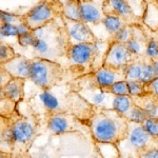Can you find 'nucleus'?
Masks as SVG:
<instances>
[{"label": "nucleus", "mask_w": 158, "mask_h": 158, "mask_svg": "<svg viewBox=\"0 0 158 158\" xmlns=\"http://www.w3.org/2000/svg\"><path fill=\"white\" fill-rule=\"evenodd\" d=\"M38 99L45 112L72 114L86 123L94 109V106L73 88L72 83L61 82L52 89L43 90L38 94Z\"/></svg>", "instance_id": "f257e3e1"}, {"label": "nucleus", "mask_w": 158, "mask_h": 158, "mask_svg": "<svg viewBox=\"0 0 158 158\" xmlns=\"http://www.w3.org/2000/svg\"><path fill=\"white\" fill-rule=\"evenodd\" d=\"M88 124L92 140L97 144L117 147L129 132V120L114 109L94 106Z\"/></svg>", "instance_id": "f03ea898"}, {"label": "nucleus", "mask_w": 158, "mask_h": 158, "mask_svg": "<svg viewBox=\"0 0 158 158\" xmlns=\"http://www.w3.org/2000/svg\"><path fill=\"white\" fill-rule=\"evenodd\" d=\"M35 41L32 49L35 57H42L58 61L65 57L70 48V38L63 23L62 14L48 24L33 31Z\"/></svg>", "instance_id": "7ed1b4c3"}, {"label": "nucleus", "mask_w": 158, "mask_h": 158, "mask_svg": "<svg viewBox=\"0 0 158 158\" xmlns=\"http://www.w3.org/2000/svg\"><path fill=\"white\" fill-rule=\"evenodd\" d=\"M11 129L13 133V157L29 156V152L39 135L40 116L34 110L29 114H21L17 106L11 114Z\"/></svg>", "instance_id": "20e7f679"}, {"label": "nucleus", "mask_w": 158, "mask_h": 158, "mask_svg": "<svg viewBox=\"0 0 158 158\" xmlns=\"http://www.w3.org/2000/svg\"><path fill=\"white\" fill-rule=\"evenodd\" d=\"M109 44V41L98 40L96 42H86L72 44L69 48L65 57L69 61V65L74 72H77L79 76L85 75L93 71L97 70L96 64L98 61L103 63V58L108 48H104ZM101 67L100 63H98Z\"/></svg>", "instance_id": "39448f33"}, {"label": "nucleus", "mask_w": 158, "mask_h": 158, "mask_svg": "<svg viewBox=\"0 0 158 158\" xmlns=\"http://www.w3.org/2000/svg\"><path fill=\"white\" fill-rule=\"evenodd\" d=\"M156 146H158L156 137L148 133L140 122L129 120L128 135L116 148L119 157L140 158L142 153Z\"/></svg>", "instance_id": "423d86ee"}, {"label": "nucleus", "mask_w": 158, "mask_h": 158, "mask_svg": "<svg viewBox=\"0 0 158 158\" xmlns=\"http://www.w3.org/2000/svg\"><path fill=\"white\" fill-rule=\"evenodd\" d=\"M64 73V69L58 61L42 57H34L31 61L30 80L41 91L62 82Z\"/></svg>", "instance_id": "0eeeda50"}, {"label": "nucleus", "mask_w": 158, "mask_h": 158, "mask_svg": "<svg viewBox=\"0 0 158 158\" xmlns=\"http://www.w3.org/2000/svg\"><path fill=\"white\" fill-rule=\"evenodd\" d=\"M44 122L48 131L53 135L77 133L91 137L89 124L72 114L44 112Z\"/></svg>", "instance_id": "6e6552de"}, {"label": "nucleus", "mask_w": 158, "mask_h": 158, "mask_svg": "<svg viewBox=\"0 0 158 158\" xmlns=\"http://www.w3.org/2000/svg\"><path fill=\"white\" fill-rule=\"evenodd\" d=\"M62 6L57 0H41L22 15V18L29 29L34 31L48 24L62 14Z\"/></svg>", "instance_id": "1a4fd4ad"}, {"label": "nucleus", "mask_w": 158, "mask_h": 158, "mask_svg": "<svg viewBox=\"0 0 158 158\" xmlns=\"http://www.w3.org/2000/svg\"><path fill=\"white\" fill-rule=\"evenodd\" d=\"M72 85L92 106H97V108L112 109L113 99L115 95L104 92L100 88L96 86L86 75L79 76L77 80L72 83Z\"/></svg>", "instance_id": "9d476101"}, {"label": "nucleus", "mask_w": 158, "mask_h": 158, "mask_svg": "<svg viewBox=\"0 0 158 158\" xmlns=\"http://www.w3.org/2000/svg\"><path fill=\"white\" fill-rule=\"evenodd\" d=\"M140 56L134 54L128 49L126 43L116 41L109 42L106 55L103 58L102 65L106 68L122 69L127 68L130 63L137 60Z\"/></svg>", "instance_id": "9b49d317"}, {"label": "nucleus", "mask_w": 158, "mask_h": 158, "mask_svg": "<svg viewBox=\"0 0 158 158\" xmlns=\"http://www.w3.org/2000/svg\"><path fill=\"white\" fill-rule=\"evenodd\" d=\"M63 23L67 29L70 43L77 44V43H86V42H96L98 41V38L93 33L89 24L83 20H75L65 17L62 14Z\"/></svg>", "instance_id": "f8f14e48"}, {"label": "nucleus", "mask_w": 158, "mask_h": 158, "mask_svg": "<svg viewBox=\"0 0 158 158\" xmlns=\"http://www.w3.org/2000/svg\"><path fill=\"white\" fill-rule=\"evenodd\" d=\"M104 14H113L120 17L131 25H143L141 16L135 13L128 0H106L103 4Z\"/></svg>", "instance_id": "ddd939ff"}, {"label": "nucleus", "mask_w": 158, "mask_h": 158, "mask_svg": "<svg viewBox=\"0 0 158 158\" xmlns=\"http://www.w3.org/2000/svg\"><path fill=\"white\" fill-rule=\"evenodd\" d=\"M126 72L127 68L113 69L101 65L97 70L93 71V72L89 74H85V75L90 78V80L96 86L102 89L112 85L117 81L126 80Z\"/></svg>", "instance_id": "4468645a"}, {"label": "nucleus", "mask_w": 158, "mask_h": 158, "mask_svg": "<svg viewBox=\"0 0 158 158\" xmlns=\"http://www.w3.org/2000/svg\"><path fill=\"white\" fill-rule=\"evenodd\" d=\"M104 1L106 0H78L83 21L93 25L102 23Z\"/></svg>", "instance_id": "2eb2a0df"}, {"label": "nucleus", "mask_w": 158, "mask_h": 158, "mask_svg": "<svg viewBox=\"0 0 158 158\" xmlns=\"http://www.w3.org/2000/svg\"><path fill=\"white\" fill-rule=\"evenodd\" d=\"M31 61L32 59L21 54H17L13 59L4 63L2 67L11 74L12 77L30 79L31 74Z\"/></svg>", "instance_id": "dca6fc26"}, {"label": "nucleus", "mask_w": 158, "mask_h": 158, "mask_svg": "<svg viewBox=\"0 0 158 158\" xmlns=\"http://www.w3.org/2000/svg\"><path fill=\"white\" fill-rule=\"evenodd\" d=\"M148 43V34L146 25H133L132 37L126 43L128 49L132 53L138 56H146V49Z\"/></svg>", "instance_id": "f3484780"}, {"label": "nucleus", "mask_w": 158, "mask_h": 158, "mask_svg": "<svg viewBox=\"0 0 158 158\" xmlns=\"http://www.w3.org/2000/svg\"><path fill=\"white\" fill-rule=\"evenodd\" d=\"M25 79L12 77L10 81L3 86L4 96L11 103L17 106L19 103H21L24 99L25 92Z\"/></svg>", "instance_id": "a211bd4d"}, {"label": "nucleus", "mask_w": 158, "mask_h": 158, "mask_svg": "<svg viewBox=\"0 0 158 158\" xmlns=\"http://www.w3.org/2000/svg\"><path fill=\"white\" fill-rule=\"evenodd\" d=\"M143 4L142 22L151 31L158 29V0H141Z\"/></svg>", "instance_id": "6ab92c4d"}, {"label": "nucleus", "mask_w": 158, "mask_h": 158, "mask_svg": "<svg viewBox=\"0 0 158 158\" xmlns=\"http://www.w3.org/2000/svg\"><path fill=\"white\" fill-rule=\"evenodd\" d=\"M134 103L140 106L149 117L158 118V103L148 95L143 96H131Z\"/></svg>", "instance_id": "aec40b11"}, {"label": "nucleus", "mask_w": 158, "mask_h": 158, "mask_svg": "<svg viewBox=\"0 0 158 158\" xmlns=\"http://www.w3.org/2000/svg\"><path fill=\"white\" fill-rule=\"evenodd\" d=\"M29 29L24 22L21 23H0V36L3 37H18L19 35L27 33Z\"/></svg>", "instance_id": "412c9836"}, {"label": "nucleus", "mask_w": 158, "mask_h": 158, "mask_svg": "<svg viewBox=\"0 0 158 158\" xmlns=\"http://www.w3.org/2000/svg\"><path fill=\"white\" fill-rule=\"evenodd\" d=\"M62 6V14L65 17L75 20H82L78 0H57Z\"/></svg>", "instance_id": "4be33fe9"}, {"label": "nucleus", "mask_w": 158, "mask_h": 158, "mask_svg": "<svg viewBox=\"0 0 158 158\" xmlns=\"http://www.w3.org/2000/svg\"><path fill=\"white\" fill-rule=\"evenodd\" d=\"M102 24L106 27V32L109 33L110 37L113 36L114 34L121 29L123 25L128 24L124 20H122L120 17L116 16L113 14H104V17L102 19Z\"/></svg>", "instance_id": "5701e85b"}, {"label": "nucleus", "mask_w": 158, "mask_h": 158, "mask_svg": "<svg viewBox=\"0 0 158 158\" xmlns=\"http://www.w3.org/2000/svg\"><path fill=\"white\" fill-rule=\"evenodd\" d=\"M133 104L134 101L130 95H115V97L113 99L112 109L120 113L121 115H124L133 106Z\"/></svg>", "instance_id": "b1692460"}, {"label": "nucleus", "mask_w": 158, "mask_h": 158, "mask_svg": "<svg viewBox=\"0 0 158 158\" xmlns=\"http://www.w3.org/2000/svg\"><path fill=\"white\" fill-rule=\"evenodd\" d=\"M148 34V43L146 49V56L151 60L158 59V39L152 34L151 30L146 27Z\"/></svg>", "instance_id": "393cba45"}, {"label": "nucleus", "mask_w": 158, "mask_h": 158, "mask_svg": "<svg viewBox=\"0 0 158 158\" xmlns=\"http://www.w3.org/2000/svg\"><path fill=\"white\" fill-rule=\"evenodd\" d=\"M132 32H133V25L126 24V25H123L119 31H117L113 36L110 37L108 41L109 42L116 41V42H120V43H127L130 39H131Z\"/></svg>", "instance_id": "a878e982"}, {"label": "nucleus", "mask_w": 158, "mask_h": 158, "mask_svg": "<svg viewBox=\"0 0 158 158\" xmlns=\"http://www.w3.org/2000/svg\"><path fill=\"white\" fill-rule=\"evenodd\" d=\"M13 144H14V139H13V133L11 124H10L9 128H6L0 133V150L12 154Z\"/></svg>", "instance_id": "bb28decb"}, {"label": "nucleus", "mask_w": 158, "mask_h": 158, "mask_svg": "<svg viewBox=\"0 0 158 158\" xmlns=\"http://www.w3.org/2000/svg\"><path fill=\"white\" fill-rule=\"evenodd\" d=\"M101 90L104 92H108V93L114 94V95H130L129 85L127 80L117 81V82L113 83L112 85L106 86V88H102Z\"/></svg>", "instance_id": "cd10ccee"}, {"label": "nucleus", "mask_w": 158, "mask_h": 158, "mask_svg": "<svg viewBox=\"0 0 158 158\" xmlns=\"http://www.w3.org/2000/svg\"><path fill=\"white\" fill-rule=\"evenodd\" d=\"M154 78H155V74H154V71H153V67H152V60L146 57L143 62H142L141 73H140L139 80L144 83H148V82H150V81H152Z\"/></svg>", "instance_id": "c85d7f7f"}, {"label": "nucleus", "mask_w": 158, "mask_h": 158, "mask_svg": "<svg viewBox=\"0 0 158 158\" xmlns=\"http://www.w3.org/2000/svg\"><path fill=\"white\" fill-rule=\"evenodd\" d=\"M123 116L126 117L128 120L140 122V123H142V121H143L147 117H149L143 110L140 108V106H137V104H135V103L133 104V106L129 110L128 113L124 114Z\"/></svg>", "instance_id": "c756f323"}, {"label": "nucleus", "mask_w": 158, "mask_h": 158, "mask_svg": "<svg viewBox=\"0 0 158 158\" xmlns=\"http://www.w3.org/2000/svg\"><path fill=\"white\" fill-rule=\"evenodd\" d=\"M17 55L14 49L6 43H0V65H3L4 63L10 61Z\"/></svg>", "instance_id": "7c9ffc66"}, {"label": "nucleus", "mask_w": 158, "mask_h": 158, "mask_svg": "<svg viewBox=\"0 0 158 158\" xmlns=\"http://www.w3.org/2000/svg\"><path fill=\"white\" fill-rule=\"evenodd\" d=\"M130 95L131 96H143L146 95V83L140 80L128 81Z\"/></svg>", "instance_id": "2f4dec72"}, {"label": "nucleus", "mask_w": 158, "mask_h": 158, "mask_svg": "<svg viewBox=\"0 0 158 158\" xmlns=\"http://www.w3.org/2000/svg\"><path fill=\"white\" fill-rule=\"evenodd\" d=\"M141 124L147 130L148 133H150L152 136H158V118H156V117H147L142 121Z\"/></svg>", "instance_id": "473e14b6"}, {"label": "nucleus", "mask_w": 158, "mask_h": 158, "mask_svg": "<svg viewBox=\"0 0 158 158\" xmlns=\"http://www.w3.org/2000/svg\"><path fill=\"white\" fill-rule=\"evenodd\" d=\"M21 22H23L22 15L0 11V23H21Z\"/></svg>", "instance_id": "72a5a7b5"}, {"label": "nucleus", "mask_w": 158, "mask_h": 158, "mask_svg": "<svg viewBox=\"0 0 158 158\" xmlns=\"http://www.w3.org/2000/svg\"><path fill=\"white\" fill-rule=\"evenodd\" d=\"M146 95L151 97L158 103V77L146 83Z\"/></svg>", "instance_id": "f704fd0d"}, {"label": "nucleus", "mask_w": 158, "mask_h": 158, "mask_svg": "<svg viewBox=\"0 0 158 158\" xmlns=\"http://www.w3.org/2000/svg\"><path fill=\"white\" fill-rule=\"evenodd\" d=\"M17 40H18V43L22 48H32L35 41L34 33H33V31H29L27 33H23V34L19 35L17 37Z\"/></svg>", "instance_id": "c9c22d12"}, {"label": "nucleus", "mask_w": 158, "mask_h": 158, "mask_svg": "<svg viewBox=\"0 0 158 158\" xmlns=\"http://www.w3.org/2000/svg\"><path fill=\"white\" fill-rule=\"evenodd\" d=\"M11 78H12L11 74L7 72L2 65H0V88L3 89V86L9 82Z\"/></svg>", "instance_id": "e433bc0d"}, {"label": "nucleus", "mask_w": 158, "mask_h": 158, "mask_svg": "<svg viewBox=\"0 0 158 158\" xmlns=\"http://www.w3.org/2000/svg\"><path fill=\"white\" fill-rule=\"evenodd\" d=\"M140 158H158V146L147 150L140 155Z\"/></svg>", "instance_id": "4c0bfd02"}, {"label": "nucleus", "mask_w": 158, "mask_h": 158, "mask_svg": "<svg viewBox=\"0 0 158 158\" xmlns=\"http://www.w3.org/2000/svg\"><path fill=\"white\" fill-rule=\"evenodd\" d=\"M10 124H11V117L0 114V133L4 131L6 128H9Z\"/></svg>", "instance_id": "58836bf2"}, {"label": "nucleus", "mask_w": 158, "mask_h": 158, "mask_svg": "<svg viewBox=\"0 0 158 158\" xmlns=\"http://www.w3.org/2000/svg\"><path fill=\"white\" fill-rule=\"evenodd\" d=\"M152 67H153V71H154V74H155V78H156L158 77V59L152 60Z\"/></svg>", "instance_id": "ea45409f"}, {"label": "nucleus", "mask_w": 158, "mask_h": 158, "mask_svg": "<svg viewBox=\"0 0 158 158\" xmlns=\"http://www.w3.org/2000/svg\"><path fill=\"white\" fill-rule=\"evenodd\" d=\"M13 157V155L11 153H7V152H4L2 150H0V158H11Z\"/></svg>", "instance_id": "a19ab883"}, {"label": "nucleus", "mask_w": 158, "mask_h": 158, "mask_svg": "<svg viewBox=\"0 0 158 158\" xmlns=\"http://www.w3.org/2000/svg\"><path fill=\"white\" fill-rule=\"evenodd\" d=\"M3 100H6V96H4V92H3V89L0 88V102Z\"/></svg>", "instance_id": "79ce46f5"}, {"label": "nucleus", "mask_w": 158, "mask_h": 158, "mask_svg": "<svg viewBox=\"0 0 158 158\" xmlns=\"http://www.w3.org/2000/svg\"><path fill=\"white\" fill-rule=\"evenodd\" d=\"M152 33H153V34H156V35H158V29H157V30H155V31H152Z\"/></svg>", "instance_id": "37998d69"}, {"label": "nucleus", "mask_w": 158, "mask_h": 158, "mask_svg": "<svg viewBox=\"0 0 158 158\" xmlns=\"http://www.w3.org/2000/svg\"><path fill=\"white\" fill-rule=\"evenodd\" d=\"M151 32H152V31H151ZM152 34H153V33H152ZM153 35H154V36H155V37H156V38H157V39H158V35H156V34H153Z\"/></svg>", "instance_id": "c03bdc74"}, {"label": "nucleus", "mask_w": 158, "mask_h": 158, "mask_svg": "<svg viewBox=\"0 0 158 158\" xmlns=\"http://www.w3.org/2000/svg\"><path fill=\"white\" fill-rule=\"evenodd\" d=\"M156 139H157V141H158V136H157V137H156Z\"/></svg>", "instance_id": "a18cd8bd"}]
</instances>
